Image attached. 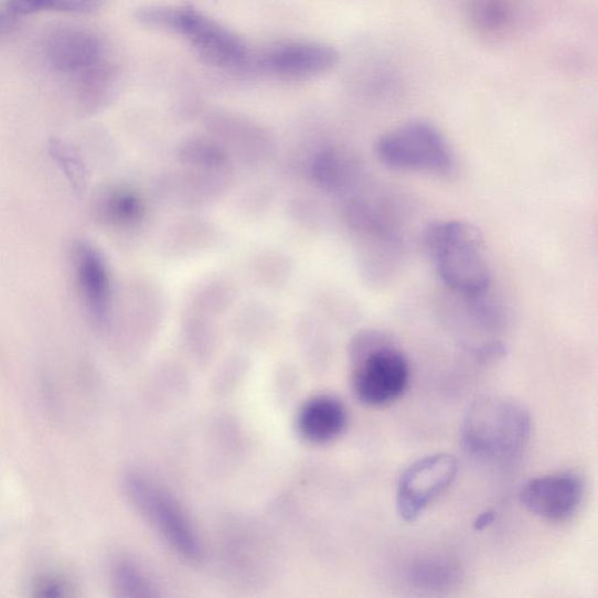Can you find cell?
<instances>
[{
    "label": "cell",
    "mask_w": 598,
    "mask_h": 598,
    "mask_svg": "<svg viewBox=\"0 0 598 598\" xmlns=\"http://www.w3.org/2000/svg\"><path fill=\"white\" fill-rule=\"evenodd\" d=\"M532 431L530 412L502 395L478 397L462 424V446L473 461L491 468L513 464L526 449Z\"/></svg>",
    "instance_id": "6da1fadb"
},
{
    "label": "cell",
    "mask_w": 598,
    "mask_h": 598,
    "mask_svg": "<svg viewBox=\"0 0 598 598\" xmlns=\"http://www.w3.org/2000/svg\"><path fill=\"white\" fill-rule=\"evenodd\" d=\"M426 252L442 284L460 297L489 292L491 270L483 235L464 222L430 225L424 237Z\"/></svg>",
    "instance_id": "7a4b0ae2"
},
{
    "label": "cell",
    "mask_w": 598,
    "mask_h": 598,
    "mask_svg": "<svg viewBox=\"0 0 598 598\" xmlns=\"http://www.w3.org/2000/svg\"><path fill=\"white\" fill-rule=\"evenodd\" d=\"M147 28L183 38L211 66L238 71L253 63L244 40L202 11L185 6H150L136 13Z\"/></svg>",
    "instance_id": "3957f363"
},
{
    "label": "cell",
    "mask_w": 598,
    "mask_h": 598,
    "mask_svg": "<svg viewBox=\"0 0 598 598\" xmlns=\"http://www.w3.org/2000/svg\"><path fill=\"white\" fill-rule=\"evenodd\" d=\"M352 387L357 401L381 408L398 401L409 386L410 369L404 352L381 331L359 333L351 346Z\"/></svg>",
    "instance_id": "277c9868"
},
{
    "label": "cell",
    "mask_w": 598,
    "mask_h": 598,
    "mask_svg": "<svg viewBox=\"0 0 598 598\" xmlns=\"http://www.w3.org/2000/svg\"><path fill=\"white\" fill-rule=\"evenodd\" d=\"M44 58L58 75L68 76L89 103L103 98L114 82V68L104 39L75 26L57 28L45 39Z\"/></svg>",
    "instance_id": "5b68a950"
},
{
    "label": "cell",
    "mask_w": 598,
    "mask_h": 598,
    "mask_svg": "<svg viewBox=\"0 0 598 598\" xmlns=\"http://www.w3.org/2000/svg\"><path fill=\"white\" fill-rule=\"evenodd\" d=\"M125 489L136 510L177 554L191 563L201 560V542L186 513L171 494L138 472L126 476Z\"/></svg>",
    "instance_id": "8992f818"
},
{
    "label": "cell",
    "mask_w": 598,
    "mask_h": 598,
    "mask_svg": "<svg viewBox=\"0 0 598 598\" xmlns=\"http://www.w3.org/2000/svg\"><path fill=\"white\" fill-rule=\"evenodd\" d=\"M376 154L389 169L448 175L455 169V154L446 137L425 122L398 127L376 143Z\"/></svg>",
    "instance_id": "52a82bcc"
},
{
    "label": "cell",
    "mask_w": 598,
    "mask_h": 598,
    "mask_svg": "<svg viewBox=\"0 0 598 598\" xmlns=\"http://www.w3.org/2000/svg\"><path fill=\"white\" fill-rule=\"evenodd\" d=\"M458 470L460 464L449 453L426 456L406 469L396 490V511L402 521L416 522L452 484Z\"/></svg>",
    "instance_id": "ba28073f"
},
{
    "label": "cell",
    "mask_w": 598,
    "mask_h": 598,
    "mask_svg": "<svg viewBox=\"0 0 598 598\" xmlns=\"http://www.w3.org/2000/svg\"><path fill=\"white\" fill-rule=\"evenodd\" d=\"M586 487L583 478L572 472L534 478L520 494L521 502L532 514L549 523H564L580 510Z\"/></svg>",
    "instance_id": "9c48e42d"
},
{
    "label": "cell",
    "mask_w": 598,
    "mask_h": 598,
    "mask_svg": "<svg viewBox=\"0 0 598 598\" xmlns=\"http://www.w3.org/2000/svg\"><path fill=\"white\" fill-rule=\"evenodd\" d=\"M338 58V52L330 45L298 40L267 49L257 56L256 65L271 75L306 78L331 71Z\"/></svg>",
    "instance_id": "30bf717a"
},
{
    "label": "cell",
    "mask_w": 598,
    "mask_h": 598,
    "mask_svg": "<svg viewBox=\"0 0 598 598\" xmlns=\"http://www.w3.org/2000/svg\"><path fill=\"white\" fill-rule=\"evenodd\" d=\"M75 278L87 310L99 324L106 323L111 305V284L105 258L88 243L73 249Z\"/></svg>",
    "instance_id": "8fae6325"
},
{
    "label": "cell",
    "mask_w": 598,
    "mask_h": 598,
    "mask_svg": "<svg viewBox=\"0 0 598 598\" xmlns=\"http://www.w3.org/2000/svg\"><path fill=\"white\" fill-rule=\"evenodd\" d=\"M349 423L345 405L332 395L310 398L297 415V430L313 445L330 444L341 436Z\"/></svg>",
    "instance_id": "7c38bea8"
},
{
    "label": "cell",
    "mask_w": 598,
    "mask_h": 598,
    "mask_svg": "<svg viewBox=\"0 0 598 598\" xmlns=\"http://www.w3.org/2000/svg\"><path fill=\"white\" fill-rule=\"evenodd\" d=\"M408 581L426 591H448L462 581V572L452 562L428 559L414 564L408 570Z\"/></svg>",
    "instance_id": "4fadbf2b"
},
{
    "label": "cell",
    "mask_w": 598,
    "mask_h": 598,
    "mask_svg": "<svg viewBox=\"0 0 598 598\" xmlns=\"http://www.w3.org/2000/svg\"><path fill=\"white\" fill-rule=\"evenodd\" d=\"M98 213L110 225L129 226L141 214V205L131 191L117 189L104 196Z\"/></svg>",
    "instance_id": "5bb4252c"
},
{
    "label": "cell",
    "mask_w": 598,
    "mask_h": 598,
    "mask_svg": "<svg viewBox=\"0 0 598 598\" xmlns=\"http://www.w3.org/2000/svg\"><path fill=\"white\" fill-rule=\"evenodd\" d=\"M104 4L105 0H8L7 9L15 15L44 11L92 13Z\"/></svg>",
    "instance_id": "9a60e30c"
},
{
    "label": "cell",
    "mask_w": 598,
    "mask_h": 598,
    "mask_svg": "<svg viewBox=\"0 0 598 598\" xmlns=\"http://www.w3.org/2000/svg\"><path fill=\"white\" fill-rule=\"evenodd\" d=\"M113 581L119 596L151 597L156 595L145 573L127 560L118 562L114 566Z\"/></svg>",
    "instance_id": "2e32d148"
},
{
    "label": "cell",
    "mask_w": 598,
    "mask_h": 598,
    "mask_svg": "<svg viewBox=\"0 0 598 598\" xmlns=\"http://www.w3.org/2000/svg\"><path fill=\"white\" fill-rule=\"evenodd\" d=\"M53 156L57 159L60 165L64 168V171L68 174V178L73 184L78 188L84 182V170L78 158L74 156V152L64 145L55 143L52 146Z\"/></svg>",
    "instance_id": "e0dca14e"
},
{
    "label": "cell",
    "mask_w": 598,
    "mask_h": 598,
    "mask_svg": "<svg viewBox=\"0 0 598 598\" xmlns=\"http://www.w3.org/2000/svg\"><path fill=\"white\" fill-rule=\"evenodd\" d=\"M39 597H65L68 596V587L57 576H45L38 580L34 588Z\"/></svg>",
    "instance_id": "ac0fdd59"
},
{
    "label": "cell",
    "mask_w": 598,
    "mask_h": 598,
    "mask_svg": "<svg viewBox=\"0 0 598 598\" xmlns=\"http://www.w3.org/2000/svg\"><path fill=\"white\" fill-rule=\"evenodd\" d=\"M492 513H484L480 517H478V521L476 522V528L480 530L482 527H485L488 524L492 523Z\"/></svg>",
    "instance_id": "d6986e66"
}]
</instances>
